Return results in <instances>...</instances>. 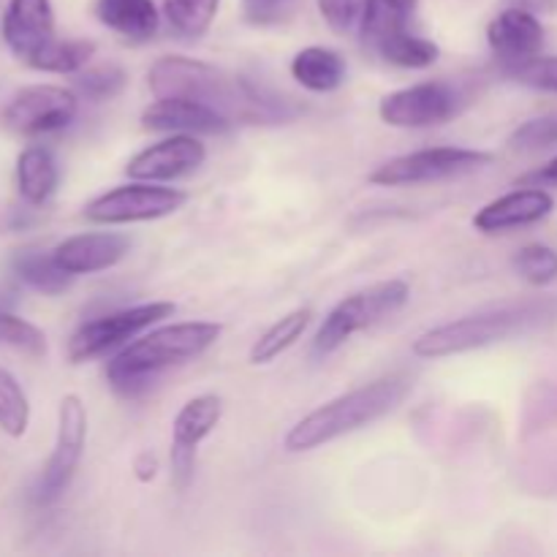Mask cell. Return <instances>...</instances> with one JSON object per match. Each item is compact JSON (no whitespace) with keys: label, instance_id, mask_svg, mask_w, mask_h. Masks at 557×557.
Returning a JSON list of instances; mask_svg holds the SVG:
<instances>
[{"label":"cell","instance_id":"83f0119b","mask_svg":"<svg viewBox=\"0 0 557 557\" xmlns=\"http://www.w3.org/2000/svg\"><path fill=\"white\" fill-rule=\"evenodd\" d=\"M0 346L14 348L27 357H44L47 354V335L30 321L0 310Z\"/></svg>","mask_w":557,"mask_h":557},{"label":"cell","instance_id":"30bf717a","mask_svg":"<svg viewBox=\"0 0 557 557\" xmlns=\"http://www.w3.org/2000/svg\"><path fill=\"white\" fill-rule=\"evenodd\" d=\"M87 444V408L76 395H65L58 408V438L36 487L38 504H54L76 476Z\"/></svg>","mask_w":557,"mask_h":557},{"label":"cell","instance_id":"5bb4252c","mask_svg":"<svg viewBox=\"0 0 557 557\" xmlns=\"http://www.w3.org/2000/svg\"><path fill=\"white\" fill-rule=\"evenodd\" d=\"M3 41L11 54L36 69L38 60L58 41L54 11L49 0H11L3 14Z\"/></svg>","mask_w":557,"mask_h":557},{"label":"cell","instance_id":"7402d4cb","mask_svg":"<svg viewBox=\"0 0 557 557\" xmlns=\"http://www.w3.org/2000/svg\"><path fill=\"white\" fill-rule=\"evenodd\" d=\"M58 161H54L47 147L33 145L20 152V158H16V185H20L22 199L30 201V205H44L58 190Z\"/></svg>","mask_w":557,"mask_h":557},{"label":"cell","instance_id":"8d00e7d4","mask_svg":"<svg viewBox=\"0 0 557 557\" xmlns=\"http://www.w3.org/2000/svg\"><path fill=\"white\" fill-rule=\"evenodd\" d=\"M506 3L533 11V14H549V11L557 9V0H506Z\"/></svg>","mask_w":557,"mask_h":557},{"label":"cell","instance_id":"4316f807","mask_svg":"<svg viewBox=\"0 0 557 557\" xmlns=\"http://www.w3.org/2000/svg\"><path fill=\"white\" fill-rule=\"evenodd\" d=\"M96 54V44L85 38H58L47 54L36 63L44 74H79L87 60Z\"/></svg>","mask_w":557,"mask_h":557},{"label":"cell","instance_id":"9a60e30c","mask_svg":"<svg viewBox=\"0 0 557 557\" xmlns=\"http://www.w3.org/2000/svg\"><path fill=\"white\" fill-rule=\"evenodd\" d=\"M205 161L207 147L196 139V134H169L166 139L136 152L125 166V174L141 183H172L196 172Z\"/></svg>","mask_w":557,"mask_h":557},{"label":"cell","instance_id":"8992f818","mask_svg":"<svg viewBox=\"0 0 557 557\" xmlns=\"http://www.w3.org/2000/svg\"><path fill=\"white\" fill-rule=\"evenodd\" d=\"M531 319H536L533 308H500L493 313L466 315V319L449 321V324H441L419 335L413 341V354L422 359H444L476 351V348H487L515 335Z\"/></svg>","mask_w":557,"mask_h":557},{"label":"cell","instance_id":"2e32d148","mask_svg":"<svg viewBox=\"0 0 557 557\" xmlns=\"http://www.w3.org/2000/svg\"><path fill=\"white\" fill-rule=\"evenodd\" d=\"M553 210L555 199L547 188L522 185V188L511 190V194L484 205L482 210L473 215V228L487 234V237H493V234H506L515 232V228L536 226L544 218H549Z\"/></svg>","mask_w":557,"mask_h":557},{"label":"cell","instance_id":"836d02e7","mask_svg":"<svg viewBox=\"0 0 557 557\" xmlns=\"http://www.w3.org/2000/svg\"><path fill=\"white\" fill-rule=\"evenodd\" d=\"M294 0H243L245 16L253 25H275L292 11Z\"/></svg>","mask_w":557,"mask_h":557},{"label":"cell","instance_id":"f1b7e54d","mask_svg":"<svg viewBox=\"0 0 557 557\" xmlns=\"http://www.w3.org/2000/svg\"><path fill=\"white\" fill-rule=\"evenodd\" d=\"M515 270L531 286H549L557 281V250L542 243L525 245L515 256Z\"/></svg>","mask_w":557,"mask_h":557},{"label":"cell","instance_id":"d590c367","mask_svg":"<svg viewBox=\"0 0 557 557\" xmlns=\"http://www.w3.org/2000/svg\"><path fill=\"white\" fill-rule=\"evenodd\" d=\"M134 471H136V479H139V482H152L158 473V457L150 455V451H141L134 462Z\"/></svg>","mask_w":557,"mask_h":557},{"label":"cell","instance_id":"e575fe53","mask_svg":"<svg viewBox=\"0 0 557 557\" xmlns=\"http://www.w3.org/2000/svg\"><path fill=\"white\" fill-rule=\"evenodd\" d=\"M517 185H539V188H549V185H557V158L549 163H544L536 172L525 174V177L517 180Z\"/></svg>","mask_w":557,"mask_h":557},{"label":"cell","instance_id":"5b68a950","mask_svg":"<svg viewBox=\"0 0 557 557\" xmlns=\"http://www.w3.org/2000/svg\"><path fill=\"white\" fill-rule=\"evenodd\" d=\"M408 297H411V288H408L406 281H397V277L348 294L346 299H341L326 313L324 324H321L319 335L313 341V354L315 357H330L354 335L381 324L384 319L395 315L397 310L406 308Z\"/></svg>","mask_w":557,"mask_h":557},{"label":"cell","instance_id":"8fae6325","mask_svg":"<svg viewBox=\"0 0 557 557\" xmlns=\"http://www.w3.org/2000/svg\"><path fill=\"white\" fill-rule=\"evenodd\" d=\"M462 96L449 82H419L381 98L379 117L392 128H430L457 117Z\"/></svg>","mask_w":557,"mask_h":557},{"label":"cell","instance_id":"7c38bea8","mask_svg":"<svg viewBox=\"0 0 557 557\" xmlns=\"http://www.w3.org/2000/svg\"><path fill=\"white\" fill-rule=\"evenodd\" d=\"M79 98L74 90L60 85H30L22 87L3 109L5 128L22 136L54 134L74 123Z\"/></svg>","mask_w":557,"mask_h":557},{"label":"cell","instance_id":"d6986e66","mask_svg":"<svg viewBox=\"0 0 557 557\" xmlns=\"http://www.w3.org/2000/svg\"><path fill=\"white\" fill-rule=\"evenodd\" d=\"M487 44L509 69L542 54L544 25L533 11L509 5L487 25Z\"/></svg>","mask_w":557,"mask_h":557},{"label":"cell","instance_id":"1f68e13d","mask_svg":"<svg viewBox=\"0 0 557 557\" xmlns=\"http://www.w3.org/2000/svg\"><path fill=\"white\" fill-rule=\"evenodd\" d=\"M368 0H319V14L341 36L359 30Z\"/></svg>","mask_w":557,"mask_h":557},{"label":"cell","instance_id":"e0dca14e","mask_svg":"<svg viewBox=\"0 0 557 557\" xmlns=\"http://www.w3.org/2000/svg\"><path fill=\"white\" fill-rule=\"evenodd\" d=\"M131 239L117 232H85L63 239L52 250L54 261L63 267L69 275H92L117 267L128 256Z\"/></svg>","mask_w":557,"mask_h":557},{"label":"cell","instance_id":"ba28073f","mask_svg":"<svg viewBox=\"0 0 557 557\" xmlns=\"http://www.w3.org/2000/svg\"><path fill=\"white\" fill-rule=\"evenodd\" d=\"M185 205H188L185 190L136 180V183L117 185V188L87 201L85 218L92 223H101V226H125V223H145L174 215Z\"/></svg>","mask_w":557,"mask_h":557},{"label":"cell","instance_id":"ffe728a7","mask_svg":"<svg viewBox=\"0 0 557 557\" xmlns=\"http://www.w3.org/2000/svg\"><path fill=\"white\" fill-rule=\"evenodd\" d=\"M96 14L109 30L131 41H150L161 27L152 0H96Z\"/></svg>","mask_w":557,"mask_h":557},{"label":"cell","instance_id":"7a4b0ae2","mask_svg":"<svg viewBox=\"0 0 557 557\" xmlns=\"http://www.w3.org/2000/svg\"><path fill=\"white\" fill-rule=\"evenodd\" d=\"M408 392H411V381L403 375H386V379L357 386L299 419L286 433L283 446L292 455H302V451H313L332 441L346 438L395 411L406 400Z\"/></svg>","mask_w":557,"mask_h":557},{"label":"cell","instance_id":"4dcf8cb0","mask_svg":"<svg viewBox=\"0 0 557 557\" xmlns=\"http://www.w3.org/2000/svg\"><path fill=\"white\" fill-rule=\"evenodd\" d=\"M506 74L520 82V85L533 87V90L557 92V54H549V58L536 54V58L525 60V63L509 65Z\"/></svg>","mask_w":557,"mask_h":557},{"label":"cell","instance_id":"9c48e42d","mask_svg":"<svg viewBox=\"0 0 557 557\" xmlns=\"http://www.w3.org/2000/svg\"><path fill=\"white\" fill-rule=\"evenodd\" d=\"M177 305L174 302H145L134 308L107 313L101 319H92L82 324L69 341V359L74 364L90 362L112 348L125 346L128 341L139 337L150 326L161 324L163 319H172Z\"/></svg>","mask_w":557,"mask_h":557},{"label":"cell","instance_id":"3957f363","mask_svg":"<svg viewBox=\"0 0 557 557\" xmlns=\"http://www.w3.org/2000/svg\"><path fill=\"white\" fill-rule=\"evenodd\" d=\"M147 85L156 98H194V101L210 103L232 123L234 120L275 117V112H270V103L248 82L218 69V65L183 58V54L156 60L147 74Z\"/></svg>","mask_w":557,"mask_h":557},{"label":"cell","instance_id":"ac0fdd59","mask_svg":"<svg viewBox=\"0 0 557 557\" xmlns=\"http://www.w3.org/2000/svg\"><path fill=\"white\" fill-rule=\"evenodd\" d=\"M141 125L163 134H223L232 128V120L194 98H156L141 112Z\"/></svg>","mask_w":557,"mask_h":557},{"label":"cell","instance_id":"603a6c76","mask_svg":"<svg viewBox=\"0 0 557 557\" xmlns=\"http://www.w3.org/2000/svg\"><path fill=\"white\" fill-rule=\"evenodd\" d=\"M310 321H313V308H297L283 315V319H277L250 348V364L259 368V364L275 362L281 354H286L308 332Z\"/></svg>","mask_w":557,"mask_h":557},{"label":"cell","instance_id":"44dd1931","mask_svg":"<svg viewBox=\"0 0 557 557\" xmlns=\"http://www.w3.org/2000/svg\"><path fill=\"white\" fill-rule=\"evenodd\" d=\"M346 60L330 47H305L294 54L292 76L310 92H332L346 82Z\"/></svg>","mask_w":557,"mask_h":557},{"label":"cell","instance_id":"52a82bcc","mask_svg":"<svg viewBox=\"0 0 557 557\" xmlns=\"http://www.w3.org/2000/svg\"><path fill=\"white\" fill-rule=\"evenodd\" d=\"M493 156L471 147H424V150L406 152L389 158L375 172H370V183L381 188H406V185H430L444 180L466 177V174L487 169Z\"/></svg>","mask_w":557,"mask_h":557},{"label":"cell","instance_id":"484cf974","mask_svg":"<svg viewBox=\"0 0 557 557\" xmlns=\"http://www.w3.org/2000/svg\"><path fill=\"white\" fill-rule=\"evenodd\" d=\"M30 424V403L25 389L11 373L0 370V430L11 438H22Z\"/></svg>","mask_w":557,"mask_h":557},{"label":"cell","instance_id":"f546056e","mask_svg":"<svg viewBox=\"0 0 557 557\" xmlns=\"http://www.w3.org/2000/svg\"><path fill=\"white\" fill-rule=\"evenodd\" d=\"M128 85V74L120 65H98L76 74V92L87 101H109L117 98Z\"/></svg>","mask_w":557,"mask_h":557},{"label":"cell","instance_id":"4fadbf2b","mask_svg":"<svg viewBox=\"0 0 557 557\" xmlns=\"http://www.w3.org/2000/svg\"><path fill=\"white\" fill-rule=\"evenodd\" d=\"M223 419V400L221 395L194 397L180 408L172 424V479L177 490H185L194 479L196 451L199 446L215 433V428Z\"/></svg>","mask_w":557,"mask_h":557},{"label":"cell","instance_id":"cb8c5ba5","mask_svg":"<svg viewBox=\"0 0 557 557\" xmlns=\"http://www.w3.org/2000/svg\"><path fill=\"white\" fill-rule=\"evenodd\" d=\"M14 272L22 283H27L36 292L47 294V297H58L71 286L74 275L63 270L54 261L52 253H38V250H25L14 259Z\"/></svg>","mask_w":557,"mask_h":557},{"label":"cell","instance_id":"277c9868","mask_svg":"<svg viewBox=\"0 0 557 557\" xmlns=\"http://www.w3.org/2000/svg\"><path fill=\"white\" fill-rule=\"evenodd\" d=\"M417 0H368L359 36L370 52L400 69H430L441 49L430 38L411 33Z\"/></svg>","mask_w":557,"mask_h":557},{"label":"cell","instance_id":"6da1fadb","mask_svg":"<svg viewBox=\"0 0 557 557\" xmlns=\"http://www.w3.org/2000/svg\"><path fill=\"white\" fill-rule=\"evenodd\" d=\"M223 324L215 321H180L141 332L136 341L125 343L107 364V379L117 395L136 397L166 370L188 364L210 351L221 337Z\"/></svg>","mask_w":557,"mask_h":557},{"label":"cell","instance_id":"d6a6232c","mask_svg":"<svg viewBox=\"0 0 557 557\" xmlns=\"http://www.w3.org/2000/svg\"><path fill=\"white\" fill-rule=\"evenodd\" d=\"M509 145L522 152L544 150V147L557 145V117L528 120V123H522L520 128L511 134Z\"/></svg>","mask_w":557,"mask_h":557},{"label":"cell","instance_id":"d4e9b609","mask_svg":"<svg viewBox=\"0 0 557 557\" xmlns=\"http://www.w3.org/2000/svg\"><path fill=\"white\" fill-rule=\"evenodd\" d=\"M221 0H163V16L183 38H201L215 22Z\"/></svg>","mask_w":557,"mask_h":557}]
</instances>
